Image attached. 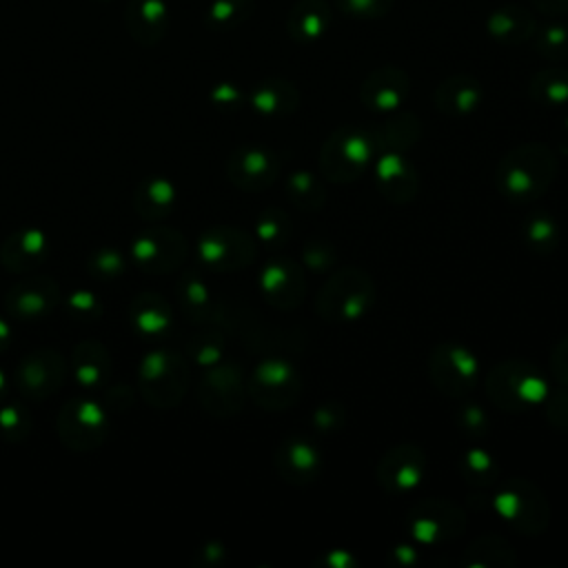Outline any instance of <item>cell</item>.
<instances>
[{
    "mask_svg": "<svg viewBox=\"0 0 568 568\" xmlns=\"http://www.w3.org/2000/svg\"><path fill=\"white\" fill-rule=\"evenodd\" d=\"M559 162L541 142H524L513 146L495 169L497 191L517 204L541 197L557 178Z\"/></svg>",
    "mask_w": 568,
    "mask_h": 568,
    "instance_id": "6da1fadb",
    "label": "cell"
},
{
    "mask_svg": "<svg viewBox=\"0 0 568 568\" xmlns=\"http://www.w3.org/2000/svg\"><path fill=\"white\" fill-rule=\"evenodd\" d=\"M379 153L375 129L342 124L320 149V173L333 184H346L357 180Z\"/></svg>",
    "mask_w": 568,
    "mask_h": 568,
    "instance_id": "7a4b0ae2",
    "label": "cell"
},
{
    "mask_svg": "<svg viewBox=\"0 0 568 568\" xmlns=\"http://www.w3.org/2000/svg\"><path fill=\"white\" fill-rule=\"evenodd\" d=\"M377 286L359 266L335 268L315 295V313L326 322H355L375 304Z\"/></svg>",
    "mask_w": 568,
    "mask_h": 568,
    "instance_id": "3957f363",
    "label": "cell"
},
{
    "mask_svg": "<svg viewBox=\"0 0 568 568\" xmlns=\"http://www.w3.org/2000/svg\"><path fill=\"white\" fill-rule=\"evenodd\" d=\"M486 395L499 410L524 413L544 404L548 384L535 364L521 357H510L488 371Z\"/></svg>",
    "mask_w": 568,
    "mask_h": 568,
    "instance_id": "277c9868",
    "label": "cell"
},
{
    "mask_svg": "<svg viewBox=\"0 0 568 568\" xmlns=\"http://www.w3.org/2000/svg\"><path fill=\"white\" fill-rule=\"evenodd\" d=\"M493 506L497 515L521 535H541L550 521L544 493L528 479H508L499 486Z\"/></svg>",
    "mask_w": 568,
    "mask_h": 568,
    "instance_id": "5b68a950",
    "label": "cell"
},
{
    "mask_svg": "<svg viewBox=\"0 0 568 568\" xmlns=\"http://www.w3.org/2000/svg\"><path fill=\"white\" fill-rule=\"evenodd\" d=\"M248 397L266 410H284L302 395V377L286 355H264L246 377Z\"/></svg>",
    "mask_w": 568,
    "mask_h": 568,
    "instance_id": "8992f818",
    "label": "cell"
},
{
    "mask_svg": "<svg viewBox=\"0 0 568 568\" xmlns=\"http://www.w3.org/2000/svg\"><path fill=\"white\" fill-rule=\"evenodd\" d=\"M142 397L155 408L175 406L189 388V366L180 353L153 351L140 362Z\"/></svg>",
    "mask_w": 568,
    "mask_h": 568,
    "instance_id": "52a82bcc",
    "label": "cell"
},
{
    "mask_svg": "<svg viewBox=\"0 0 568 568\" xmlns=\"http://www.w3.org/2000/svg\"><path fill=\"white\" fill-rule=\"evenodd\" d=\"M428 375L442 395L464 397L477 384L479 362L470 348L457 342H439L428 357Z\"/></svg>",
    "mask_w": 568,
    "mask_h": 568,
    "instance_id": "ba28073f",
    "label": "cell"
},
{
    "mask_svg": "<svg viewBox=\"0 0 568 568\" xmlns=\"http://www.w3.org/2000/svg\"><path fill=\"white\" fill-rule=\"evenodd\" d=\"M197 255L213 271H240L255 262L257 240L237 226H213L200 235Z\"/></svg>",
    "mask_w": 568,
    "mask_h": 568,
    "instance_id": "9c48e42d",
    "label": "cell"
},
{
    "mask_svg": "<svg viewBox=\"0 0 568 568\" xmlns=\"http://www.w3.org/2000/svg\"><path fill=\"white\" fill-rule=\"evenodd\" d=\"M408 530L422 544H444L457 539L466 528V513L448 499H422L406 517Z\"/></svg>",
    "mask_w": 568,
    "mask_h": 568,
    "instance_id": "30bf717a",
    "label": "cell"
},
{
    "mask_svg": "<svg viewBox=\"0 0 568 568\" xmlns=\"http://www.w3.org/2000/svg\"><path fill=\"white\" fill-rule=\"evenodd\" d=\"M197 397L211 415L229 417L240 413L244 399L248 397L242 366H237L235 362H217L215 366H211L200 379Z\"/></svg>",
    "mask_w": 568,
    "mask_h": 568,
    "instance_id": "8fae6325",
    "label": "cell"
},
{
    "mask_svg": "<svg viewBox=\"0 0 568 568\" xmlns=\"http://www.w3.org/2000/svg\"><path fill=\"white\" fill-rule=\"evenodd\" d=\"M106 413L89 397L71 399L58 413V435L73 450H91L106 437Z\"/></svg>",
    "mask_w": 568,
    "mask_h": 568,
    "instance_id": "7c38bea8",
    "label": "cell"
},
{
    "mask_svg": "<svg viewBox=\"0 0 568 568\" xmlns=\"http://www.w3.org/2000/svg\"><path fill=\"white\" fill-rule=\"evenodd\" d=\"M135 264L146 273H171L186 260L189 244L173 229H151L135 237L131 246Z\"/></svg>",
    "mask_w": 568,
    "mask_h": 568,
    "instance_id": "4fadbf2b",
    "label": "cell"
},
{
    "mask_svg": "<svg viewBox=\"0 0 568 568\" xmlns=\"http://www.w3.org/2000/svg\"><path fill=\"white\" fill-rule=\"evenodd\" d=\"M67 377V362L58 351H33L16 366V386L29 399H47Z\"/></svg>",
    "mask_w": 568,
    "mask_h": 568,
    "instance_id": "5bb4252c",
    "label": "cell"
},
{
    "mask_svg": "<svg viewBox=\"0 0 568 568\" xmlns=\"http://www.w3.org/2000/svg\"><path fill=\"white\" fill-rule=\"evenodd\" d=\"M426 470V455L417 444H395L388 448L377 464V481L388 495L413 493Z\"/></svg>",
    "mask_w": 568,
    "mask_h": 568,
    "instance_id": "9a60e30c",
    "label": "cell"
},
{
    "mask_svg": "<svg viewBox=\"0 0 568 568\" xmlns=\"http://www.w3.org/2000/svg\"><path fill=\"white\" fill-rule=\"evenodd\" d=\"M260 291L264 300L280 311L297 308L306 297L302 266L291 257L268 260L260 271Z\"/></svg>",
    "mask_w": 568,
    "mask_h": 568,
    "instance_id": "2e32d148",
    "label": "cell"
},
{
    "mask_svg": "<svg viewBox=\"0 0 568 568\" xmlns=\"http://www.w3.org/2000/svg\"><path fill=\"white\" fill-rule=\"evenodd\" d=\"M280 173V160L264 146H240L226 162V175L233 186L244 193H257L268 189Z\"/></svg>",
    "mask_w": 568,
    "mask_h": 568,
    "instance_id": "e0dca14e",
    "label": "cell"
},
{
    "mask_svg": "<svg viewBox=\"0 0 568 568\" xmlns=\"http://www.w3.org/2000/svg\"><path fill=\"white\" fill-rule=\"evenodd\" d=\"M215 320H222V324L229 328V333L240 335L248 348L260 351L264 355L291 353L297 348V342H304V333L280 331L277 326L264 322V317L251 315V313L248 315L240 313L233 317L215 315Z\"/></svg>",
    "mask_w": 568,
    "mask_h": 568,
    "instance_id": "ac0fdd59",
    "label": "cell"
},
{
    "mask_svg": "<svg viewBox=\"0 0 568 568\" xmlns=\"http://www.w3.org/2000/svg\"><path fill=\"white\" fill-rule=\"evenodd\" d=\"M60 302V291L49 277H31L11 286L4 295V308L9 317L20 322H33L47 317Z\"/></svg>",
    "mask_w": 568,
    "mask_h": 568,
    "instance_id": "d6986e66",
    "label": "cell"
},
{
    "mask_svg": "<svg viewBox=\"0 0 568 568\" xmlns=\"http://www.w3.org/2000/svg\"><path fill=\"white\" fill-rule=\"evenodd\" d=\"M375 182L379 195L393 204H406L419 191L417 169L399 151H382L375 158Z\"/></svg>",
    "mask_w": 568,
    "mask_h": 568,
    "instance_id": "ffe728a7",
    "label": "cell"
},
{
    "mask_svg": "<svg viewBox=\"0 0 568 568\" xmlns=\"http://www.w3.org/2000/svg\"><path fill=\"white\" fill-rule=\"evenodd\" d=\"M410 89V78L404 69L395 64H384L373 69L362 87H359V98L371 111H395L402 106Z\"/></svg>",
    "mask_w": 568,
    "mask_h": 568,
    "instance_id": "44dd1931",
    "label": "cell"
},
{
    "mask_svg": "<svg viewBox=\"0 0 568 568\" xmlns=\"http://www.w3.org/2000/svg\"><path fill=\"white\" fill-rule=\"evenodd\" d=\"M277 475L295 486H306L317 479L322 470L320 450L304 437H286L277 444L273 457Z\"/></svg>",
    "mask_w": 568,
    "mask_h": 568,
    "instance_id": "7402d4cb",
    "label": "cell"
},
{
    "mask_svg": "<svg viewBox=\"0 0 568 568\" xmlns=\"http://www.w3.org/2000/svg\"><path fill=\"white\" fill-rule=\"evenodd\" d=\"M481 100H484V87L477 78L468 73H455L444 78L433 93V102L437 111L448 118H464L475 113Z\"/></svg>",
    "mask_w": 568,
    "mask_h": 568,
    "instance_id": "603a6c76",
    "label": "cell"
},
{
    "mask_svg": "<svg viewBox=\"0 0 568 568\" xmlns=\"http://www.w3.org/2000/svg\"><path fill=\"white\" fill-rule=\"evenodd\" d=\"M49 237L38 229L13 231L0 246V262L11 273H29L49 257Z\"/></svg>",
    "mask_w": 568,
    "mask_h": 568,
    "instance_id": "cb8c5ba5",
    "label": "cell"
},
{
    "mask_svg": "<svg viewBox=\"0 0 568 568\" xmlns=\"http://www.w3.org/2000/svg\"><path fill=\"white\" fill-rule=\"evenodd\" d=\"M328 27L331 9L326 0H297L286 16V29L300 44H313L322 40Z\"/></svg>",
    "mask_w": 568,
    "mask_h": 568,
    "instance_id": "d4e9b609",
    "label": "cell"
},
{
    "mask_svg": "<svg viewBox=\"0 0 568 568\" xmlns=\"http://www.w3.org/2000/svg\"><path fill=\"white\" fill-rule=\"evenodd\" d=\"M535 29V18L519 4H501L486 18V31L499 44H521L532 38Z\"/></svg>",
    "mask_w": 568,
    "mask_h": 568,
    "instance_id": "484cf974",
    "label": "cell"
},
{
    "mask_svg": "<svg viewBox=\"0 0 568 568\" xmlns=\"http://www.w3.org/2000/svg\"><path fill=\"white\" fill-rule=\"evenodd\" d=\"M133 328L146 339L164 337L173 324V311L169 302L158 293H140L129 308Z\"/></svg>",
    "mask_w": 568,
    "mask_h": 568,
    "instance_id": "4316f807",
    "label": "cell"
},
{
    "mask_svg": "<svg viewBox=\"0 0 568 568\" xmlns=\"http://www.w3.org/2000/svg\"><path fill=\"white\" fill-rule=\"evenodd\" d=\"M251 104L262 115L284 118L300 106V91L284 78H268L253 89Z\"/></svg>",
    "mask_w": 568,
    "mask_h": 568,
    "instance_id": "83f0119b",
    "label": "cell"
},
{
    "mask_svg": "<svg viewBox=\"0 0 568 568\" xmlns=\"http://www.w3.org/2000/svg\"><path fill=\"white\" fill-rule=\"evenodd\" d=\"M71 366H73V375H75L78 384L89 390H95L106 382L111 359H109L106 348L100 342L84 339L75 346V351L71 355Z\"/></svg>",
    "mask_w": 568,
    "mask_h": 568,
    "instance_id": "f1b7e54d",
    "label": "cell"
},
{
    "mask_svg": "<svg viewBox=\"0 0 568 568\" xmlns=\"http://www.w3.org/2000/svg\"><path fill=\"white\" fill-rule=\"evenodd\" d=\"M129 31L138 42H155L166 27V9L160 0H131L126 11Z\"/></svg>",
    "mask_w": 568,
    "mask_h": 568,
    "instance_id": "f546056e",
    "label": "cell"
},
{
    "mask_svg": "<svg viewBox=\"0 0 568 568\" xmlns=\"http://www.w3.org/2000/svg\"><path fill=\"white\" fill-rule=\"evenodd\" d=\"M133 204L146 220L164 217L175 206V186L166 178H149L138 186Z\"/></svg>",
    "mask_w": 568,
    "mask_h": 568,
    "instance_id": "4dcf8cb0",
    "label": "cell"
},
{
    "mask_svg": "<svg viewBox=\"0 0 568 568\" xmlns=\"http://www.w3.org/2000/svg\"><path fill=\"white\" fill-rule=\"evenodd\" d=\"M515 548L501 535H481L475 537L464 550V566H515Z\"/></svg>",
    "mask_w": 568,
    "mask_h": 568,
    "instance_id": "1f68e13d",
    "label": "cell"
},
{
    "mask_svg": "<svg viewBox=\"0 0 568 568\" xmlns=\"http://www.w3.org/2000/svg\"><path fill=\"white\" fill-rule=\"evenodd\" d=\"M375 133H377L382 151L404 153L417 144L419 133H422V122L417 115L399 111V113H393L382 124V129H375Z\"/></svg>",
    "mask_w": 568,
    "mask_h": 568,
    "instance_id": "d6a6232c",
    "label": "cell"
},
{
    "mask_svg": "<svg viewBox=\"0 0 568 568\" xmlns=\"http://www.w3.org/2000/svg\"><path fill=\"white\" fill-rule=\"evenodd\" d=\"M530 98L548 109L568 104V69L546 67L530 78L528 84Z\"/></svg>",
    "mask_w": 568,
    "mask_h": 568,
    "instance_id": "836d02e7",
    "label": "cell"
},
{
    "mask_svg": "<svg viewBox=\"0 0 568 568\" xmlns=\"http://www.w3.org/2000/svg\"><path fill=\"white\" fill-rule=\"evenodd\" d=\"M286 197L295 209L304 213H313L324 206L326 189L322 178H317L306 169H300L286 178Z\"/></svg>",
    "mask_w": 568,
    "mask_h": 568,
    "instance_id": "e575fe53",
    "label": "cell"
},
{
    "mask_svg": "<svg viewBox=\"0 0 568 568\" xmlns=\"http://www.w3.org/2000/svg\"><path fill=\"white\" fill-rule=\"evenodd\" d=\"M178 295H180V306L182 311L197 322H206L213 320L217 313V306L211 297L209 286L195 275V273H186L180 284H178Z\"/></svg>",
    "mask_w": 568,
    "mask_h": 568,
    "instance_id": "d590c367",
    "label": "cell"
},
{
    "mask_svg": "<svg viewBox=\"0 0 568 568\" xmlns=\"http://www.w3.org/2000/svg\"><path fill=\"white\" fill-rule=\"evenodd\" d=\"M521 237L532 253H544V255L552 253L561 237L559 222L550 213L537 211L526 217V222L521 226Z\"/></svg>",
    "mask_w": 568,
    "mask_h": 568,
    "instance_id": "8d00e7d4",
    "label": "cell"
},
{
    "mask_svg": "<svg viewBox=\"0 0 568 568\" xmlns=\"http://www.w3.org/2000/svg\"><path fill=\"white\" fill-rule=\"evenodd\" d=\"M459 473L470 486L488 488L499 477V464L486 448L473 446L466 448L464 455L459 457Z\"/></svg>",
    "mask_w": 568,
    "mask_h": 568,
    "instance_id": "74e56055",
    "label": "cell"
},
{
    "mask_svg": "<svg viewBox=\"0 0 568 568\" xmlns=\"http://www.w3.org/2000/svg\"><path fill=\"white\" fill-rule=\"evenodd\" d=\"M293 222L286 211L271 206L264 209L255 220V240L266 248H280L288 242Z\"/></svg>",
    "mask_w": 568,
    "mask_h": 568,
    "instance_id": "f35d334b",
    "label": "cell"
},
{
    "mask_svg": "<svg viewBox=\"0 0 568 568\" xmlns=\"http://www.w3.org/2000/svg\"><path fill=\"white\" fill-rule=\"evenodd\" d=\"M530 40L537 53L544 55L546 60H552V62L568 60V24L548 22L544 27H537Z\"/></svg>",
    "mask_w": 568,
    "mask_h": 568,
    "instance_id": "ab89813d",
    "label": "cell"
},
{
    "mask_svg": "<svg viewBox=\"0 0 568 568\" xmlns=\"http://www.w3.org/2000/svg\"><path fill=\"white\" fill-rule=\"evenodd\" d=\"M31 430V415L20 404H7L0 408V433L9 442H22Z\"/></svg>",
    "mask_w": 568,
    "mask_h": 568,
    "instance_id": "60d3db41",
    "label": "cell"
},
{
    "mask_svg": "<svg viewBox=\"0 0 568 568\" xmlns=\"http://www.w3.org/2000/svg\"><path fill=\"white\" fill-rule=\"evenodd\" d=\"M251 11H253V0H217L209 11V20L215 27H233L246 20Z\"/></svg>",
    "mask_w": 568,
    "mask_h": 568,
    "instance_id": "b9f144b4",
    "label": "cell"
},
{
    "mask_svg": "<svg viewBox=\"0 0 568 568\" xmlns=\"http://www.w3.org/2000/svg\"><path fill=\"white\" fill-rule=\"evenodd\" d=\"M89 273L95 280H115L124 273V255L115 248H100L89 260Z\"/></svg>",
    "mask_w": 568,
    "mask_h": 568,
    "instance_id": "7bdbcfd3",
    "label": "cell"
},
{
    "mask_svg": "<svg viewBox=\"0 0 568 568\" xmlns=\"http://www.w3.org/2000/svg\"><path fill=\"white\" fill-rule=\"evenodd\" d=\"M302 262H304V266H308L313 271H331L337 262V251L331 242L313 240L304 246Z\"/></svg>",
    "mask_w": 568,
    "mask_h": 568,
    "instance_id": "ee69618b",
    "label": "cell"
},
{
    "mask_svg": "<svg viewBox=\"0 0 568 568\" xmlns=\"http://www.w3.org/2000/svg\"><path fill=\"white\" fill-rule=\"evenodd\" d=\"M189 353L195 357L202 366H215L222 359V335L220 333H206L195 337L189 344Z\"/></svg>",
    "mask_w": 568,
    "mask_h": 568,
    "instance_id": "f6af8a7d",
    "label": "cell"
},
{
    "mask_svg": "<svg viewBox=\"0 0 568 568\" xmlns=\"http://www.w3.org/2000/svg\"><path fill=\"white\" fill-rule=\"evenodd\" d=\"M337 9L353 18H364V20H375L382 18L390 11L393 0H333Z\"/></svg>",
    "mask_w": 568,
    "mask_h": 568,
    "instance_id": "bcb514c9",
    "label": "cell"
},
{
    "mask_svg": "<svg viewBox=\"0 0 568 568\" xmlns=\"http://www.w3.org/2000/svg\"><path fill=\"white\" fill-rule=\"evenodd\" d=\"M544 408L548 424L561 433H568V386L548 393L544 399Z\"/></svg>",
    "mask_w": 568,
    "mask_h": 568,
    "instance_id": "7dc6e473",
    "label": "cell"
},
{
    "mask_svg": "<svg viewBox=\"0 0 568 568\" xmlns=\"http://www.w3.org/2000/svg\"><path fill=\"white\" fill-rule=\"evenodd\" d=\"M459 428L470 437H481L488 433V415L479 404H464L457 413Z\"/></svg>",
    "mask_w": 568,
    "mask_h": 568,
    "instance_id": "c3c4849f",
    "label": "cell"
},
{
    "mask_svg": "<svg viewBox=\"0 0 568 568\" xmlns=\"http://www.w3.org/2000/svg\"><path fill=\"white\" fill-rule=\"evenodd\" d=\"M313 422L320 430H335L344 422V408L337 402L320 404L317 410L313 413Z\"/></svg>",
    "mask_w": 568,
    "mask_h": 568,
    "instance_id": "681fc988",
    "label": "cell"
},
{
    "mask_svg": "<svg viewBox=\"0 0 568 568\" xmlns=\"http://www.w3.org/2000/svg\"><path fill=\"white\" fill-rule=\"evenodd\" d=\"M550 373L561 386H568V335L561 337L550 353Z\"/></svg>",
    "mask_w": 568,
    "mask_h": 568,
    "instance_id": "f907efd6",
    "label": "cell"
},
{
    "mask_svg": "<svg viewBox=\"0 0 568 568\" xmlns=\"http://www.w3.org/2000/svg\"><path fill=\"white\" fill-rule=\"evenodd\" d=\"M535 4V9H539L541 13L548 16H559V13H568V0H530Z\"/></svg>",
    "mask_w": 568,
    "mask_h": 568,
    "instance_id": "816d5d0a",
    "label": "cell"
},
{
    "mask_svg": "<svg viewBox=\"0 0 568 568\" xmlns=\"http://www.w3.org/2000/svg\"><path fill=\"white\" fill-rule=\"evenodd\" d=\"M326 564L335 566V568H348L353 564V559L348 552H333L331 557H326Z\"/></svg>",
    "mask_w": 568,
    "mask_h": 568,
    "instance_id": "f5cc1de1",
    "label": "cell"
},
{
    "mask_svg": "<svg viewBox=\"0 0 568 568\" xmlns=\"http://www.w3.org/2000/svg\"><path fill=\"white\" fill-rule=\"evenodd\" d=\"M11 326L7 320H0V351H4L11 344Z\"/></svg>",
    "mask_w": 568,
    "mask_h": 568,
    "instance_id": "db71d44e",
    "label": "cell"
},
{
    "mask_svg": "<svg viewBox=\"0 0 568 568\" xmlns=\"http://www.w3.org/2000/svg\"><path fill=\"white\" fill-rule=\"evenodd\" d=\"M4 395H7V377H4V373L0 371V402L4 399Z\"/></svg>",
    "mask_w": 568,
    "mask_h": 568,
    "instance_id": "11a10c76",
    "label": "cell"
},
{
    "mask_svg": "<svg viewBox=\"0 0 568 568\" xmlns=\"http://www.w3.org/2000/svg\"><path fill=\"white\" fill-rule=\"evenodd\" d=\"M564 124H566V133H568V120H566V122H564Z\"/></svg>",
    "mask_w": 568,
    "mask_h": 568,
    "instance_id": "9f6ffc18",
    "label": "cell"
}]
</instances>
